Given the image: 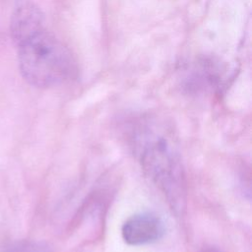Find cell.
I'll use <instances>...</instances> for the list:
<instances>
[{"label": "cell", "instance_id": "cell-1", "mask_svg": "<svg viewBox=\"0 0 252 252\" xmlns=\"http://www.w3.org/2000/svg\"><path fill=\"white\" fill-rule=\"evenodd\" d=\"M134 149L145 173L158 187L177 215L186 204L185 176L181 158L171 134L154 123L138 126Z\"/></svg>", "mask_w": 252, "mask_h": 252}, {"label": "cell", "instance_id": "cell-4", "mask_svg": "<svg viewBox=\"0 0 252 252\" xmlns=\"http://www.w3.org/2000/svg\"><path fill=\"white\" fill-rule=\"evenodd\" d=\"M44 29L43 15L31 0H22L15 8L11 19V33L15 42Z\"/></svg>", "mask_w": 252, "mask_h": 252}, {"label": "cell", "instance_id": "cell-6", "mask_svg": "<svg viewBox=\"0 0 252 252\" xmlns=\"http://www.w3.org/2000/svg\"><path fill=\"white\" fill-rule=\"evenodd\" d=\"M201 252H222V251L218 249V248H207V249H205V250H203Z\"/></svg>", "mask_w": 252, "mask_h": 252}, {"label": "cell", "instance_id": "cell-3", "mask_svg": "<svg viewBox=\"0 0 252 252\" xmlns=\"http://www.w3.org/2000/svg\"><path fill=\"white\" fill-rule=\"evenodd\" d=\"M165 233L162 219L155 213L143 212L129 217L121 227L123 240L132 246L154 243Z\"/></svg>", "mask_w": 252, "mask_h": 252}, {"label": "cell", "instance_id": "cell-2", "mask_svg": "<svg viewBox=\"0 0 252 252\" xmlns=\"http://www.w3.org/2000/svg\"><path fill=\"white\" fill-rule=\"evenodd\" d=\"M22 76L36 88H51L70 80L76 63L69 49L42 29L16 43Z\"/></svg>", "mask_w": 252, "mask_h": 252}, {"label": "cell", "instance_id": "cell-5", "mask_svg": "<svg viewBox=\"0 0 252 252\" xmlns=\"http://www.w3.org/2000/svg\"><path fill=\"white\" fill-rule=\"evenodd\" d=\"M5 252H50V251L48 246L43 242L21 241L10 246Z\"/></svg>", "mask_w": 252, "mask_h": 252}]
</instances>
